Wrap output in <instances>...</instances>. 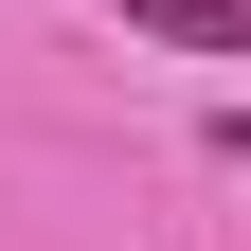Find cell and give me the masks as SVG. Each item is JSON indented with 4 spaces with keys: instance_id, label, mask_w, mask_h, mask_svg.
Returning <instances> with one entry per match:
<instances>
[{
    "instance_id": "obj_1",
    "label": "cell",
    "mask_w": 251,
    "mask_h": 251,
    "mask_svg": "<svg viewBox=\"0 0 251 251\" xmlns=\"http://www.w3.org/2000/svg\"><path fill=\"white\" fill-rule=\"evenodd\" d=\"M126 36H162V54H251V0H126Z\"/></svg>"
}]
</instances>
